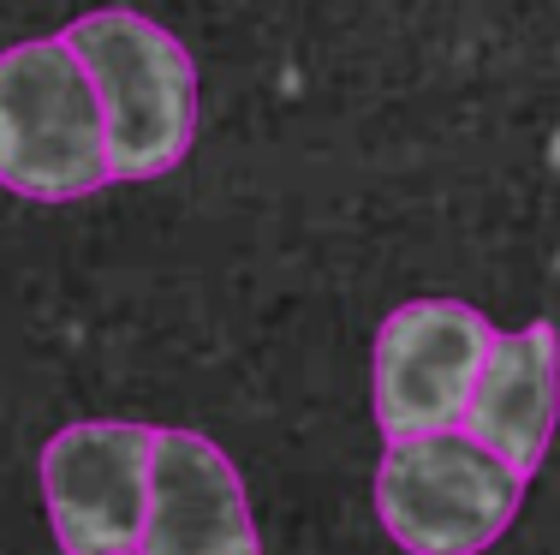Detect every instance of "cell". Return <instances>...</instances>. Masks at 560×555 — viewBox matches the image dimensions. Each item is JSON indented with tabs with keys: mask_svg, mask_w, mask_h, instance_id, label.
Here are the masks:
<instances>
[{
	"mask_svg": "<svg viewBox=\"0 0 560 555\" xmlns=\"http://www.w3.org/2000/svg\"><path fill=\"white\" fill-rule=\"evenodd\" d=\"M72 55L84 60L108 131L114 180H162L197 138V66L185 43L131 7H102L72 19Z\"/></svg>",
	"mask_w": 560,
	"mask_h": 555,
	"instance_id": "6da1fadb",
	"label": "cell"
},
{
	"mask_svg": "<svg viewBox=\"0 0 560 555\" xmlns=\"http://www.w3.org/2000/svg\"><path fill=\"white\" fill-rule=\"evenodd\" d=\"M108 180V131L72 43L36 36L7 48L0 55V185L31 204H78Z\"/></svg>",
	"mask_w": 560,
	"mask_h": 555,
	"instance_id": "7a4b0ae2",
	"label": "cell"
},
{
	"mask_svg": "<svg viewBox=\"0 0 560 555\" xmlns=\"http://www.w3.org/2000/svg\"><path fill=\"white\" fill-rule=\"evenodd\" d=\"M525 472L465 425L388 436L376 466V520L406 555H483L525 501Z\"/></svg>",
	"mask_w": 560,
	"mask_h": 555,
	"instance_id": "3957f363",
	"label": "cell"
},
{
	"mask_svg": "<svg viewBox=\"0 0 560 555\" xmlns=\"http://www.w3.org/2000/svg\"><path fill=\"white\" fill-rule=\"evenodd\" d=\"M489 347H495L489 316L459 299H411L388 311L370 359V406L382 436L459 425Z\"/></svg>",
	"mask_w": 560,
	"mask_h": 555,
	"instance_id": "277c9868",
	"label": "cell"
},
{
	"mask_svg": "<svg viewBox=\"0 0 560 555\" xmlns=\"http://www.w3.org/2000/svg\"><path fill=\"white\" fill-rule=\"evenodd\" d=\"M155 430L126 418L66 425L43 448V508L66 555H138Z\"/></svg>",
	"mask_w": 560,
	"mask_h": 555,
	"instance_id": "5b68a950",
	"label": "cell"
},
{
	"mask_svg": "<svg viewBox=\"0 0 560 555\" xmlns=\"http://www.w3.org/2000/svg\"><path fill=\"white\" fill-rule=\"evenodd\" d=\"M138 555H262L245 478L209 436L155 430Z\"/></svg>",
	"mask_w": 560,
	"mask_h": 555,
	"instance_id": "8992f818",
	"label": "cell"
},
{
	"mask_svg": "<svg viewBox=\"0 0 560 555\" xmlns=\"http://www.w3.org/2000/svg\"><path fill=\"white\" fill-rule=\"evenodd\" d=\"M560 418V335L555 323H525L513 335H495L483 370L471 382L459 425L483 448H495L506 466L530 472L542 466Z\"/></svg>",
	"mask_w": 560,
	"mask_h": 555,
	"instance_id": "52a82bcc",
	"label": "cell"
}]
</instances>
